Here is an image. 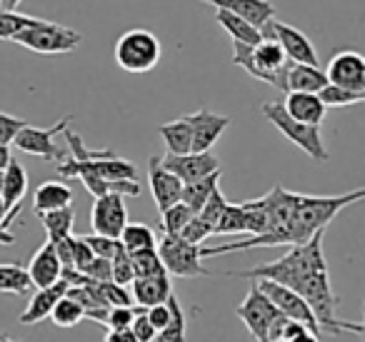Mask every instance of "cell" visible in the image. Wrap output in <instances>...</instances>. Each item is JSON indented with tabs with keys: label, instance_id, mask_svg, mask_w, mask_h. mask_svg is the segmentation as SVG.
<instances>
[{
	"label": "cell",
	"instance_id": "40",
	"mask_svg": "<svg viewBox=\"0 0 365 342\" xmlns=\"http://www.w3.org/2000/svg\"><path fill=\"white\" fill-rule=\"evenodd\" d=\"M41 18L23 16V13H6L0 11V41H13L21 31L36 26Z\"/></svg>",
	"mask_w": 365,
	"mask_h": 342
},
{
	"label": "cell",
	"instance_id": "20",
	"mask_svg": "<svg viewBox=\"0 0 365 342\" xmlns=\"http://www.w3.org/2000/svg\"><path fill=\"white\" fill-rule=\"evenodd\" d=\"M66 292H68V285L63 280H58L56 285H51V287L36 290L31 302H28V307L21 312V317H18V322H21V325H38V322H43L46 317H51L53 307L58 305L61 297H66Z\"/></svg>",
	"mask_w": 365,
	"mask_h": 342
},
{
	"label": "cell",
	"instance_id": "29",
	"mask_svg": "<svg viewBox=\"0 0 365 342\" xmlns=\"http://www.w3.org/2000/svg\"><path fill=\"white\" fill-rule=\"evenodd\" d=\"M93 172L98 177L108 182H120V180H138V167L135 162L130 160H123V157H108V160H93L88 162Z\"/></svg>",
	"mask_w": 365,
	"mask_h": 342
},
{
	"label": "cell",
	"instance_id": "26",
	"mask_svg": "<svg viewBox=\"0 0 365 342\" xmlns=\"http://www.w3.org/2000/svg\"><path fill=\"white\" fill-rule=\"evenodd\" d=\"M158 133L165 140L168 155H188L190 147H193V130H190V123L185 115L178 118V120L163 123Z\"/></svg>",
	"mask_w": 365,
	"mask_h": 342
},
{
	"label": "cell",
	"instance_id": "45",
	"mask_svg": "<svg viewBox=\"0 0 365 342\" xmlns=\"http://www.w3.org/2000/svg\"><path fill=\"white\" fill-rule=\"evenodd\" d=\"M28 123L21 120V118L16 115H8V113H0V145H13V140H16L18 133L26 128Z\"/></svg>",
	"mask_w": 365,
	"mask_h": 342
},
{
	"label": "cell",
	"instance_id": "16",
	"mask_svg": "<svg viewBox=\"0 0 365 342\" xmlns=\"http://www.w3.org/2000/svg\"><path fill=\"white\" fill-rule=\"evenodd\" d=\"M185 118H188L190 130H193L190 152H210L215 142H218V138L223 135V130L230 125L228 115H218V113L208 110V108H200V110L190 113Z\"/></svg>",
	"mask_w": 365,
	"mask_h": 342
},
{
	"label": "cell",
	"instance_id": "27",
	"mask_svg": "<svg viewBox=\"0 0 365 342\" xmlns=\"http://www.w3.org/2000/svg\"><path fill=\"white\" fill-rule=\"evenodd\" d=\"M218 182H220V170L218 172H213V175H208V177H200V180H195V182H188V185H182V190H180V202L188 210H193L195 215L200 212V207L205 205V200L210 197V192L213 190H218Z\"/></svg>",
	"mask_w": 365,
	"mask_h": 342
},
{
	"label": "cell",
	"instance_id": "58",
	"mask_svg": "<svg viewBox=\"0 0 365 342\" xmlns=\"http://www.w3.org/2000/svg\"><path fill=\"white\" fill-rule=\"evenodd\" d=\"M0 192H3V170H0Z\"/></svg>",
	"mask_w": 365,
	"mask_h": 342
},
{
	"label": "cell",
	"instance_id": "28",
	"mask_svg": "<svg viewBox=\"0 0 365 342\" xmlns=\"http://www.w3.org/2000/svg\"><path fill=\"white\" fill-rule=\"evenodd\" d=\"M165 305L170 317H168L165 327L158 332L155 342H185L188 340V320H185V312H182L180 302H178L175 295H170L165 300Z\"/></svg>",
	"mask_w": 365,
	"mask_h": 342
},
{
	"label": "cell",
	"instance_id": "6",
	"mask_svg": "<svg viewBox=\"0 0 365 342\" xmlns=\"http://www.w3.org/2000/svg\"><path fill=\"white\" fill-rule=\"evenodd\" d=\"M13 41L18 46L28 48V51L41 53V56H66V53H73L81 46L83 36L73 28L61 26V23L38 21L36 26L18 33Z\"/></svg>",
	"mask_w": 365,
	"mask_h": 342
},
{
	"label": "cell",
	"instance_id": "32",
	"mask_svg": "<svg viewBox=\"0 0 365 342\" xmlns=\"http://www.w3.org/2000/svg\"><path fill=\"white\" fill-rule=\"evenodd\" d=\"M46 227V235H48V242H58L63 237L73 235V222H76V210L73 205L68 207H61V210H53V212H43L38 215Z\"/></svg>",
	"mask_w": 365,
	"mask_h": 342
},
{
	"label": "cell",
	"instance_id": "5",
	"mask_svg": "<svg viewBox=\"0 0 365 342\" xmlns=\"http://www.w3.org/2000/svg\"><path fill=\"white\" fill-rule=\"evenodd\" d=\"M163 56L160 41L145 28L125 31L115 43V63L125 73H150Z\"/></svg>",
	"mask_w": 365,
	"mask_h": 342
},
{
	"label": "cell",
	"instance_id": "34",
	"mask_svg": "<svg viewBox=\"0 0 365 342\" xmlns=\"http://www.w3.org/2000/svg\"><path fill=\"white\" fill-rule=\"evenodd\" d=\"M33 290V282L28 277L26 267L16 262H0V292L8 295H28Z\"/></svg>",
	"mask_w": 365,
	"mask_h": 342
},
{
	"label": "cell",
	"instance_id": "47",
	"mask_svg": "<svg viewBox=\"0 0 365 342\" xmlns=\"http://www.w3.org/2000/svg\"><path fill=\"white\" fill-rule=\"evenodd\" d=\"M93 260H96V255H93L91 247L86 245V240H83V237H73V270L83 272L86 265H91Z\"/></svg>",
	"mask_w": 365,
	"mask_h": 342
},
{
	"label": "cell",
	"instance_id": "10",
	"mask_svg": "<svg viewBox=\"0 0 365 342\" xmlns=\"http://www.w3.org/2000/svg\"><path fill=\"white\" fill-rule=\"evenodd\" d=\"M260 38H268L275 41L285 53V61L288 63H298V66H320L318 63V53L315 46L310 43V38L305 33H300L298 28L288 26V23L280 21H270L268 26L260 31Z\"/></svg>",
	"mask_w": 365,
	"mask_h": 342
},
{
	"label": "cell",
	"instance_id": "57",
	"mask_svg": "<svg viewBox=\"0 0 365 342\" xmlns=\"http://www.w3.org/2000/svg\"><path fill=\"white\" fill-rule=\"evenodd\" d=\"M0 342H18V340H13V337L6 335V332H0Z\"/></svg>",
	"mask_w": 365,
	"mask_h": 342
},
{
	"label": "cell",
	"instance_id": "19",
	"mask_svg": "<svg viewBox=\"0 0 365 342\" xmlns=\"http://www.w3.org/2000/svg\"><path fill=\"white\" fill-rule=\"evenodd\" d=\"M28 277H31L33 287H38V290H43V287H51L56 285L58 280H61V260H58L56 255V247H53V242H43L41 247L36 250V255L31 257V265H28Z\"/></svg>",
	"mask_w": 365,
	"mask_h": 342
},
{
	"label": "cell",
	"instance_id": "55",
	"mask_svg": "<svg viewBox=\"0 0 365 342\" xmlns=\"http://www.w3.org/2000/svg\"><path fill=\"white\" fill-rule=\"evenodd\" d=\"M13 242H16V235H13L11 230H3V227H0V245H13Z\"/></svg>",
	"mask_w": 365,
	"mask_h": 342
},
{
	"label": "cell",
	"instance_id": "56",
	"mask_svg": "<svg viewBox=\"0 0 365 342\" xmlns=\"http://www.w3.org/2000/svg\"><path fill=\"white\" fill-rule=\"evenodd\" d=\"M8 225H11V222H8V210H6V205H3V200H0V227L8 230Z\"/></svg>",
	"mask_w": 365,
	"mask_h": 342
},
{
	"label": "cell",
	"instance_id": "44",
	"mask_svg": "<svg viewBox=\"0 0 365 342\" xmlns=\"http://www.w3.org/2000/svg\"><path fill=\"white\" fill-rule=\"evenodd\" d=\"M225 205H228V200H225V195H223V192H220V187H218V190L210 192V197H208V200H205V205L200 207L198 217H200V220H203V222H208L210 227H215V222H218V217L223 215Z\"/></svg>",
	"mask_w": 365,
	"mask_h": 342
},
{
	"label": "cell",
	"instance_id": "11",
	"mask_svg": "<svg viewBox=\"0 0 365 342\" xmlns=\"http://www.w3.org/2000/svg\"><path fill=\"white\" fill-rule=\"evenodd\" d=\"M255 287L273 302V307L283 317H288V320H293V322H300V325H305L310 332L320 335V327H318V322H315L313 312H310V307L305 305V300L298 292L288 290V287L278 285V282H270V280H258Z\"/></svg>",
	"mask_w": 365,
	"mask_h": 342
},
{
	"label": "cell",
	"instance_id": "24",
	"mask_svg": "<svg viewBox=\"0 0 365 342\" xmlns=\"http://www.w3.org/2000/svg\"><path fill=\"white\" fill-rule=\"evenodd\" d=\"M325 86H328V81H325V73L320 66H298V63H290L288 66V78H285L288 93L318 95Z\"/></svg>",
	"mask_w": 365,
	"mask_h": 342
},
{
	"label": "cell",
	"instance_id": "17",
	"mask_svg": "<svg viewBox=\"0 0 365 342\" xmlns=\"http://www.w3.org/2000/svg\"><path fill=\"white\" fill-rule=\"evenodd\" d=\"M148 185H150L158 212L168 210V207H173L175 202H180L182 182L178 180L173 172H168L165 167L160 165V157H155V155L148 160Z\"/></svg>",
	"mask_w": 365,
	"mask_h": 342
},
{
	"label": "cell",
	"instance_id": "1",
	"mask_svg": "<svg viewBox=\"0 0 365 342\" xmlns=\"http://www.w3.org/2000/svg\"><path fill=\"white\" fill-rule=\"evenodd\" d=\"M323 235H325V230L313 235L308 242H303V245H293L280 260L268 262V265H258V267H253V270H233V272H228V277L270 280V282H278V285L288 287V290H295L308 275L328 270V262H325V255H323Z\"/></svg>",
	"mask_w": 365,
	"mask_h": 342
},
{
	"label": "cell",
	"instance_id": "39",
	"mask_svg": "<svg viewBox=\"0 0 365 342\" xmlns=\"http://www.w3.org/2000/svg\"><path fill=\"white\" fill-rule=\"evenodd\" d=\"M213 235H245V217L240 205H233V202L225 205L223 215L218 217L213 227Z\"/></svg>",
	"mask_w": 365,
	"mask_h": 342
},
{
	"label": "cell",
	"instance_id": "8",
	"mask_svg": "<svg viewBox=\"0 0 365 342\" xmlns=\"http://www.w3.org/2000/svg\"><path fill=\"white\" fill-rule=\"evenodd\" d=\"M165 275L173 277H210L213 272L205 270L200 247L185 242L180 235H163L155 245Z\"/></svg>",
	"mask_w": 365,
	"mask_h": 342
},
{
	"label": "cell",
	"instance_id": "22",
	"mask_svg": "<svg viewBox=\"0 0 365 342\" xmlns=\"http://www.w3.org/2000/svg\"><path fill=\"white\" fill-rule=\"evenodd\" d=\"M133 285V302L143 310L153 305H163L168 297L173 295V282L168 275H158V277H138V280L130 282Z\"/></svg>",
	"mask_w": 365,
	"mask_h": 342
},
{
	"label": "cell",
	"instance_id": "41",
	"mask_svg": "<svg viewBox=\"0 0 365 342\" xmlns=\"http://www.w3.org/2000/svg\"><path fill=\"white\" fill-rule=\"evenodd\" d=\"M320 103L328 108H348V105H355V103L365 100V93H350V90H343L338 86H325L323 90L318 93Z\"/></svg>",
	"mask_w": 365,
	"mask_h": 342
},
{
	"label": "cell",
	"instance_id": "7",
	"mask_svg": "<svg viewBox=\"0 0 365 342\" xmlns=\"http://www.w3.org/2000/svg\"><path fill=\"white\" fill-rule=\"evenodd\" d=\"M260 113L265 115V120H270V125H275L295 147L310 155L315 162L328 160V150H325L323 135H320V128L315 125H303V123L293 120L288 113L283 110V103H263Z\"/></svg>",
	"mask_w": 365,
	"mask_h": 342
},
{
	"label": "cell",
	"instance_id": "35",
	"mask_svg": "<svg viewBox=\"0 0 365 342\" xmlns=\"http://www.w3.org/2000/svg\"><path fill=\"white\" fill-rule=\"evenodd\" d=\"M88 290L93 292V297H96L98 302H101V307H133L135 305L130 292H128V287H120L110 280L93 282V285H88Z\"/></svg>",
	"mask_w": 365,
	"mask_h": 342
},
{
	"label": "cell",
	"instance_id": "43",
	"mask_svg": "<svg viewBox=\"0 0 365 342\" xmlns=\"http://www.w3.org/2000/svg\"><path fill=\"white\" fill-rule=\"evenodd\" d=\"M213 235V227L208 225V222H203L198 215L190 217V222L180 230V237L185 242H190V245H198L203 247V242L208 240V237Z\"/></svg>",
	"mask_w": 365,
	"mask_h": 342
},
{
	"label": "cell",
	"instance_id": "31",
	"mask_svg": "<svg viewBox=\"0 0 365 342\" xmlns=\"http://www.w3.org/2000/svg\"><path fill=\"white\" fill-rule=\"evenodd\" d=\"M120 245L125 252H138V250H150V247L158 245V235L150 225L145 222H128L120 232Z\"/></svg>",
	"mask_w": 365,
	"mask_h": 342
},
{
	"label": "cell",
	"instance_id": "14",
	"mask_svg": "<svg viewBox=\"0 0 365 342\" xmlns=\"http://www.w3.org/2000/svg\"><path fill=\"white\" fill-rule=\"evenodd\" d=\"M128 225V210H125V197L120 195H103L96 197L91 210V227L93 235L110 237L118 240L123 227Z\"/></svg>",
	"mask_w": 365,
	"mask_h": 342
},
{
	"label": "cell",
	"instance_id": "2",
	"mask_svg": "<svg viewBox=\"0 0 365 342\" xmlns=\"http://www.w3.org/2000/svg\"><path fill=\"white\" fill-rule=\"evenodd\" d=\"M363 197V187L345 192V195H300L293 222H290V240H293V245H303L313 235L323 232L343 207L360 202Z\"/></svg>",
	"mask_w": 365,
	"mask_h": 342
},
{
	"label": "cell",
	"instance_id": "49",
	"mask_svg": "<svg viewBox=\"0 0 365 342\" xmlns=\"http://www.w3.org/2000/svg\"><path fill=\"white\" fill-rule=\"evenodd\" d=\"M88 280L93 282H108L110 280V260H103V257H96L91 265H86V270L81 272Z\"/></svg>",
	"mask_w": 365,
	"mask_h": 342
},
{
	"label": "cell",
	"instance_id": "9",
	"mask_svg": "<svg viewBox=\"0 0 365 342\" xmlns=\"http://www.w3.org/2000/svg\"><path fill=\"white\" fill-rule=\"evenodd\" d=\"M68 123H73V115H66L51 128H33V125H26L21 133L16 135L13 145L18 147L21 152H28V155H36V157H46V160H56V162H63L68 157V150L61 145H56L53 138L58 133L68 130Z\"/></svg>",
	"mask_w": 365,
	"mask_h": 342
},
{
	"label": "cell",
	"instance_id": "46",
	"mask_svg": "<svg viewBox=\"0 0 365 342\" xmlns=\"http://www.w3.org/2000/svg\"><path fill=\"white\" fill-rule=\"evenodd\" d=\"M83 240L91 247L93 255L103 257V260H110L118 252V247H120V240H110V237H101V235H88V237H83Z\"/></svg>",
	"mask_w": 365,
	"mask_h": 342
},
{
	"label": "cell",
	"instance_id": "36",
	"mask_svg": "<svg viewBox=\"0 0 365 342\" xmlns=\"http://www.w3.org/2000/svg\"><path fill=\"white\" fill-rule=\"evenodd\" d=\"M130 255V265H133V275L138 277H158L165 275V267H163L160 257H158V250L150 247V250H138V252H128Z\"/></svg>",
	"mask_w": 365,
	"mask_h": 342
},
{
	"label": "cell",
	"instance_id": "12",
	"mask_svg": "<svg viewBox=\"0 0 365 342\" xmlns=\"http://www.w3.org/2000/svg\"><path fill=\"white\" fill-rule=\"evenodd\" d=\"M328 86H338L350 93H365V58L355 51H340L325 68Z\"/></svg>",
	"mask_w": 365,
	"mask_h": 342
},
{
	"label": "cell",
	"instance_id": "30",
	"mask_svg": "<svg viewBox=\"0 0 365 342\" xmlns=\"http://www.w3.org/2000/svg\"><path fill=\"white\" fill-rule=\"evenodd\" d=\"M215 21H218V26L233 38V43H240V46H258L260 43V31H255L253 26H248L243 18L233 16V13L215 11Z\"/></svg>",
	"mask_w": 365,
	"mask_h": 342
},
{
	"label": "cell",
	"instance_id": "59",
	"mask_svg": "<svg viewBox=\"0 0 365 342\" xmlns=\"http://www.w3.org/2000/svg\"><path fill=\"white\" fill-rule=\"evenodd\" d=\"M275 342H285V340H275Z\"/></svg>",
	"mask_w": 365,
	"mask_h": 342
},
{
	"label": "cell",
	"instance_id": "13",
	"mask_svg": "<svg viewBox=\"0 0 365 342\" xmlns=\"http://www.w3.org/2000/svg\"><path fill=\"white\" fill-rule=\"evenodd\" d=\"M235 315H238L240 322L248 327V332L255 337V342H265V337H268V327H270V322L275 320L278 310H275L273 302H270L253 282L250 290H248V297L235 307Z\"/></svg>",
	"mask_w": 365,
	"mask_h": 342
},
{
	"label": "cell",
	"instance_id": "23",
	"mask_svg": "<svg viewBox=\"0 0 365 342\" xmlns=\"http://www.w3.org/2000/svg\"><path fill=\"white\" fill-rule=\"evenodd\" d=\"M68 205H73V190L68 182L46 180L38 185L36 195H33V210H36V215L61 210V207H68Z\"/></svg>",
	"mask_w": 365,
	"mask_h": 342
},
{
	"label": "cell",
	"instance_id": "48",
	"mask_svg": "<svg viewBox=\"0 0 365 342\" xmlns=\"http://www.w3.org/2000/svg\"><path fill=\"white\" fill-rule=\"evenodd\" d=\"M130 332H133V337H135L138 342H155V337H158V332L153 330V325L148 322L145 310H143L140 315H138L135 320H133Z\"/></svg>",
	"mask_w": 365,
	"mask_h": 342
},
{
	"label": "cell",
	"instance_id": "33",
	"mask_svg": "<svg viewBox=\"0 0 365 342\" xmlns=\"http://www.w3.org/2000/svg\"><path fill=\"white\" fill-rule=\"evenodd\" d=\"M143 312V307H106V310H93L88 312V320H96L106 325L108 330H130L133 320Z\"/></svg>",
	"mask_w": 365,
	"mask_h": 342
},
{
	"label": "cell",
	"instance_id": "3",
	"mask_svg": "<svg viewBox=\"0 0 365 342\" xmlns=\"http://www.w3.org/2000/svg\"><path fill=\"white\" fill-rule=\"evenodd\" d=\"M233 66L243 68L248 76H253L255 81L268 83L275 90L288 93L285 78H288L290 63L285 61L283 48L275 41L260 38L258 46H240V43H233Z\"/></svg>",
	"mask_w": 365,
	"mask_h": 342
},
{
	"label": "cell",
	"instance_id": "52",
	"mask_svg": "<svg viewBox=\"0 0 365 342\" xmlns=\"http://www.w3.org/2000/svg\"><path fill=\"white\" fill-rule=\"evenodd\" d=\"M11 160H13L11 147H8V145H0V170H6L8 162H11Z\"/></svg>",
	"mask_w": 365,
	"mask_h": 342
},
{
	"label": "cell",
	"instance_id": "15",
	"mask_svg": "<svg viewBox=\"0 0 365 342\" xmlns=\"http://www.w3.org/2000/svg\"><path fill=\"white\" fill-rule=\"evenodd\" d=\"M160 165L165 167L168 172H173L182 185L200 180V177H208L220 170V160L213 155V150L188 152V155H165V157H160Z\"/></svg>",
	"mask_w": 365,
	"mask_h": 342
},
{
	"label": "cell",
	"instance_id": "21",
	"mask_svg": "<svg viewBox=\"0 0 365 342\" xmlns=\"http://www.w3.org/2000/svg\"><path fill=\"white\" fill-rule=\"evenodd\" d=\"M283 110L293 120L303 123V125L320 128L325 120V105L320 103L318 95H310V93H288V98L283 103Z\"/></svg>",
	"mask_w": 365,
	"mask_h": 342
},
{
	"label": "cell",
	"instance_id": "50",
	"mask_svg": "<svg viewBox=\"0 0 365 342\" xmlns=\"http://www.w3.org/2000/svg\"><path fill=\"white\" fill-rule=\"evenodd\" d=\"M145 317H148V322L153 325V330L160 332L163 327H165V322H168V317H170V312H168V305L163 302V305L148 307V310H145Z\"/></svg>",
	"mask_w": 365,
	"mask_h": 342
},
{
	"label": "cell",
	"instance_id": "37",
	"mask_svg": "<svg viewBox=\"0 0 365 342\" xmlns=\"http://www.w3.org/2000/svg\"><path fill=\"white\" fill-rule=\"evenodd\" d=\"M51 320L56 322L58 327H76V325H81V322L86 320V310H83L76 300H71V297L66 295V297H61V300H58L56 307H53Z\"/></svg>",
	"mask_w": 365,
	"mask_h": 342
},
{
	"label": "cell",
	"instance_id": "54",
	"mask_svg": "<svg viewBox=\"0 0 365 342\" xmlns=\"http://www.w3.org/2000/svg\"><path fill=\"white\" fill-rule=\"evenodd\" d=\"M290 342H320V335H315V332H310V330H305V332H300L295 340H290Z\"/></svg>",
	"mask_w": 365,
	"mask_h": 342
},
{
	"label": "cell",
	"instance_id": "18",
	"mask_svg": "<svg viewBox=\"0 0 365 342\" xmlns=\"http://www.w3.org/2000/svg\"><path fill=\"white\" fill-rule=\"evenodd\" d=\"M203 3L215 6V11H225L243 18L255 31H263L275 18V6L270 0H203Z\"/></svg>",
	"mask_w": 365,
	"mask_h": 342
},
{
	"label": "cell",
	"instance_id": "53",
	"mask_svg": "<svg viewBox=\"0 0 365 342\" xmlns=\"http://www.w3.org/2000/svg\"><path fill=\"white\" fill-rule=\"evenodd\" d=\"M23 0H0V11L6 13H18V6H21Z\"/></svg>",
	"mask_w": 365,
	"mask_h": 342
},
{
	"label": "cell",
	"instance_id": "42",
	"mask_svg": "<svg viewBox=\"0 0 365 342\" xmlns=\"http://www.w3.org/2000/svg\"><path fill=\"white\" fill-rule=\"evenodd\" d=\"M133 280H135V275H133L130 255H128L120 245L115 255L110 257V282H115V285H120V287H128Z\"/></svg>",
	"mask_w": 365,
	"mask_h": 342
},
{
	"label": "cell",
	"instance_id": "51",
	"mask_svg": "<svg viewBox=\"0 0 365 342\" xmlns=\"http://www.w3.org/2000/svg\"><path fill=\"white\" fill-rule=\"evenodd\" d=\"M106 342H138L130 330H108Z\"/></svg>",
	"mask_w": 365,
	"mask_h": 342
},
{
	"label": "cell",
	"instance_id": "25",
	"mask_svg": "<svg viewBox=\"0 0 365 342\" xmlns=\"http://www.w3.org/2000/svg\"><path fill=\"white\" fill-rule=\"evenodd\" d=\"M28 192V172L26 167L18 160H11L8 167L3 170V192H0V200L6 205V210H16L21 207V200Z\"/></svg>",
	"mask_w": 365,
	"mask_h": 342
},
{
	"label": "cell",
	"instance_id": "38",
	"mask_svg": "<svg viewBox=\"0 0 365 342\" xmlns=\"http://www.w3.org/2000/svg\"><path fill=\"white\" fill-rule=\"evenodd\" d=\"M195 212L188 210V207L182 205V202H175L173 207L160 212V230L163 235H180V230L190 222Z\"/></svg>",
	"mask_w": 365,
	"mask_h": 342
},
{
	"label": "cell",
	"instance_id": "4",
	"mask_svg": "<svg viewBox=\"0 0 365 342\" xmlns=\"http://www.w3.org/2000/svg\"><path fill=\"white\" fill-rule=\"evenodd\" d=\"M293 292H298L305 300V305L310 307L320 332L325 330V332H330V335H338V332H353V335H358V337L363 335V325H360V322H348V320H338V317H335L338 297H335L333 287H330L328 270L308 275Z\"/></svg>",
	"mask_w": 365,
	"mask_h": 342
}]
</instances>
